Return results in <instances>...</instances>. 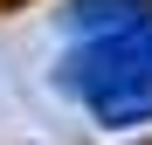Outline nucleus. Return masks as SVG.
Listing matches in <instances>:
<instances>
[{
  "mask_svg": "<svg viewBox=\"0 0 152 145\" xmlns=\"http://www.w3.org/2000/svg\"><path fill=\"white\" fill-rule=\"evenodd\" d=\"M83 111H90L104 131H138V125H152V62L124 69V76L104 83V90H90Z\"/></svg>",
  "mask_w": 152,
  "mask_h": 145,
  "instance_id": "1",
  "label": "nucleus"
},
{
  "mask_svg": "<svg viewBox=\"0 0 152 145\" xmlns=\"http://www.w3.org/2000/svg\"><path fill=\"white\" fill-rule=\"evenodd\" d=\"M145 14H152V0H62L56 28H62L69 42H90V35H111V28L145 21Z\"/></svg>",
  "mask_w": 152,
  "mask_h": 145,
  "instance_id": "2",
  "label": "nucleus"
}]
</instances>
